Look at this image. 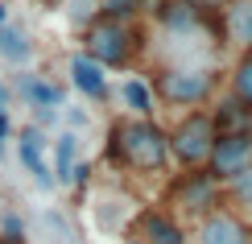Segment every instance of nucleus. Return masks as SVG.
I'll return each mask as SVG.
<instances>
[{"label": "nucleus", "mask_w": 252, "mask_h": 244, "mask_svg": "<svg viewBox=\"0 0 252 244\" xmlns=\"http://www.w3.org/2000/svg\"><path fill=\"white\" fill-rule=\"evenodd\" d=\"M112 170H128V174H161L170 166V133L153 120V116H120L108 129L103 145Z\"/></svg>", "instance_id": "nucleus-1"}, {"label": "nucleus", "mask_w": 252, "mask_h": 244, "mask_svg": "<svg viewBox=\"0 0 252 244\" xmlns=\"http://www.w3.org/2000/svg\"><path fill=\"white\" fill-rule=\"evenodd\" d=\"M153 95L170 108H203V104L215 100L219 91V70L215 67H190V62H174V67H161L153 75Z\"/></svg>", "instance_id": "nucleus-2"}, {"label": "nucleus", "mask_w": 252, "mask_h": 244, "mask_svg": "<svg viewBox=\"0 0 252 244\" xmlns=\"http://www.w3.org/2000/svg\"><path fill=\"white\" fill-rule=\"evenodd\" d=\"M141 50H145V41H141V34H136V25H128V21L95 17L91 25H83V54L95 58L103 70L132 67Z\"/></svg>", "instance_id": "nucleus-3"}, {"label": "nucleus", "mask_w": 252, "mask_h": 244, "mask_svg": "<svg viewBox=\"0 0 252 244\" xmlns=\"http://www.w3.org/2000/svg\"><path fill=\"white\" fill-rule=\"evenodd\" d=\"M165 207H170V215L203 219L207 211L223 207V182H219L207 166L182 170V174H174V182L165 186Z\"/></svg>", "instance_id": "nucleus-4"}, {"label": "nucleus", "mask_w": 252, "mask_h": 244, "mask_svg": "<svg viewBox=\"0 0 252 244\" xmlns=\"http://www.w3.org/2000/svg\"><path fill=\"white\" fill-rule=\"evenodd\" d=\"M165 133H170V162H178V170H194V166H207V153H211L219 129H215L211 112H194L190 108Z\"/></svg>", "instance_id": "nucleus-5"}, {"label": "nucleus", "mask_w": 252, "mask_h": 244, "mask_svg": "<svg viewBox=\"0 0 252 244\" xmlns=\"http://www.w3.org/2000/svg\"><path fill=\"white\" fill-rule=\"evenodd\" d=\"M145 8H153L157 25L165 29L174 41H194L207 29H219V21H211L207 8H198L194 0H149Z\"/></svg>", "instance_id": "nucleus-6"}, {"label": "nucleus", "mask_w": 252, "mask_h": 244, "mask_svg": "<svg viewBox=\"0 0 252 244\" xmlns=\"http://www.w3.org/2000/svg\"><path fill=\"white\" fill-rule=\"evenodd\" d=\"M244 166H252V137L248 133H215V145L207 153V170L223 182Z\"/></svg>", "instance_id": "nucleus-7"}, {"label": "nucleus", "mask_w": 252, "mask_h": 244, "mask_svg": "<svg viewBox=\"0 0 252 244\" xmlns=\"http://www.w3.org/2000/svg\"><path fill=\"white\" fill-rule=\"evenodd\" d=\"M17 162L33 174V182L41 186V190H54V174H50V162H46V133L37 129V124H21L17 129Z\"/></svg>", "instance_id": "nucleus-8"}, {"label": "nucleus", "mask_w": 252, "mask_h": 244, "mask_svg": "<svg viewBox=\"0 0 252 244\" xmlns=\"http://www.w3.org/2000/svg\"><path fill=\"white\" fill-rule=\"evenodd\" d=\"M13 95H21V104H29V108H66V87L29 67H21V75L13 79Z\"/></svg>", "instance_id": "nucleus-9"}, {"label": "nucleus", "mask_w": 252, "mask_h": 244, "mask_svg": "<svg viewBox=\"0 0 252 244\" xmlns=\"http://www.w3.org/2000/svg\"><path fill=\"white\" fill-rule=\"evenodd\" d=\"M194 244H248V224L227 207H215L198 219Z\"/></svg>", "instance_id": "nucleus-10"}, {"label": "nucleus", "mask_w": 252, "mask_h": 244, "mask_svg": "<svg viewBox=\"0 0 252 244\" xmlns=\"http://www.w3.org/2000/svg\"><path fill=\"white\" fill-rule=\"evenodd\" d=\"M132 236L145 240V244H190L186 240V228L178 224V215H170L161 207H145L132 224Z\"/></svg>", "instance_id": "nucleus-11"}, {"label": "nucleus", "mask_w": 252, "mask_h": 244, "mask_svg": "<svg viewBox=\"0 0 252 244\" xmlns=\"http://www.w3.org/2000/svg\"><path fill=\"white\" fill-rule=\"evenodd\" d=\"M66 75H70V87H75L79 95H87V100H95V104H103V100L112 95V87H108V70H103L95 58H87L83 50H79V54H70Z\"/></svg>", "instance_id": "nucleus-12"}, {"label": "nucleus", "mask_w": 252, "mask_h": 244, "mask_svg": "<svg viewBox=\"0 0 252 244\" xmlns=\"http://www.w3.org/2000/svg\"><path fill=\"white\" fill-rule=\"evenodd\" d=\"M223 34H227V41L232 46H240V50H248L252 46V0H227L223 4Z\"/></svg>", "instance_id": "nucleus-13"}, {"label": "nucleus", "mask_w": 252, "mask_h": 244, "mask_svg": "<svg viewBox=\"0 0 252 244\" xmlns=\"http://www.w3.org/2000/svg\"><path fill=\"white\" fill-rule=\"evenodd\" d=\"M211 120L219 133H248L252 137V108L248 104H240L236 95H223V100L211 108Z\"/></svg>", "instance_id": "nucleus-14"}, {"label": "nucleus", "mask_w": 252, "mask_h": 244, "mask_svg": "<svg viewBox=\"0 0 252 244\" xmlns=\"http://www.w3.org/2000/svg\"><path fill=\"white\" fill-rule=\"evenodd\" d=\"M0 58L17 70L33 62V41H29V34L21 25H0Z\"/></svg>", "instance_id": "nucleus-15"}, {"label": "nucleus", "mask_w": 252, "mask_h": 244, "mask_svg": "<svg viewBox=\"0 0 252 244\" xmlns=\"http://www.w3.org/2000/svg\"><path fill=\"white\" fill-rule=\"evenodd\" d=\"M79 162V133H58L54 137V166H50V174H54V186H70V170Z\"/></svg>", "instance_id": "nucleus-16"}, {"label": "nucleus", "mask_w": 252, "mask_h": 244, "mask_svg": "<svg viewBox=\"0 0 252 244\" xmlns=\"http://www.w3.org/2000/svg\"><path fill=\"white\" fill-rule=\"evenodd\" d=\"M120 104L132 116H153L157 112V95H153V87L145 79H124L120 83Z\"/></svg>", "instance_id": "nucleus-17"}, {"label": "nucleus", "mask_w": 252, "mask_h": 244, "mask_svg": "<svg viewBox=\"0 0 252 244\" xmlns=\"http://www.w3.org/2000/svg\"><path fill=\"white\" fill-rule=\"evenodd\" d=\"M223 199H232V203H240L244 211H252V166L236 170L232 178H223Z\"/></svg>", "instance_id": "nucleus-18"}, {"label": "nucleus", "mask_w": 252, "mask_h": 244, "mask_svg": "<svg viewBox=\"0 0 252 244\" xmlns=\"http://www.w3.org/2000/svg\"><path fill=\"white\" fill-rule=\"evenodd\" d=\"M232 95L252 108V50H244L236 58V67H232Z\"/></svg>", "instance_id": "nucleus-19"}, {"label": "nucleus", "mask_w": 252, "mask_h": 244, "mask_svg": "<svg viewBox=\"0 0 252 244\" xmlns=\"http://www.w3.org/2000/svg\"><path fill=\"white\" fill-rule=\"evenodd\" d=\"M99 4V17H108V21H132L145 13V0H95Z\"/></svg>", "instance_id": "nucleus-20"}, {"label": "nucleus", "mask_w": 252, "mask_h": 244, "mask_svg": "<svg viewBox=\"0 0 252 244\" xmlns=\"http://www.w3.org/2000/svg\"><path fill=\"white\" fill-rule=\"evenodd\" d=\"M99 17V4L95 0H70V21L83 29V25H91V21Z\"/></svg>", "instance_id": "nucleus-21"}, {"label": "nucleus", "mask_w": 252, "mask_h": 244, "mask_svg": "<svg viewBox=\"0 0 252 244\" xmlns=\"http://www.w3.org/2000/svg\"><path fill=\"white\" fill-rule=\"evenodd\" d=\"M91 174H95L91 162H75V170H70V186H75V190H87V186H91Z\"/></svg>", "instance_id": "nucleus-22"}, {"label": "nucleus", "mask_w": 252, "mask_h": 244, "mask_svg": "<svg viewBox=\"0 0 252 244\" xmlns=\"http://www.w3.org/2000/svg\"><path fill=\"white\" fill-rule=\"evenodd\" d=\"M62 120V108H33V124L37 129H54Z\"/></svg>", "instance_id": "nucleus-23"}, {"label": "nucleus", "mask_w": 252, "mask_h": 244, "mask_svg": "<svg viewBox=\"0 0 252 244\" xmlns=\"http://www.w3.org/2000/svg\"><path fill=\"white\" fill-rule=\"evenodd\" d=\"M62 116H66V124H70V129H87V124H91V116L87 112H83V108H62Z\"/></svg>", "instance_id": "nucleus-24"}, {"label": "nucleus", "mask_w": 252, "mask_h": 244, "mask_svg": "<svg viewBox=\"0 0 252 244\" xmlns=\"http://www.w3.org/2000/svg\"><path fill=\"white\" fill-rule=\"evenodd\" d=\"M8 141H13V120H8V108H0V157H4Z\"/></svg>", "instance_id": "nucleus-25"}, {"label": "nucleus", "mask_w": 252, "mask_h": 244, "mask_svg": "<svg viewBox=\"0 0 252 244\" xmlns=\"http://www.w3.org/2000/svg\"><path fill=\"white\" fill-rule=\"evenodd\" d=\"M8 104H13V87H8V83L0 79V108H8Z\"/></svg>", "instance_id": "nucleus-26"}, {"label": "nucleus", "mask_w": 252, "mask_h": 244, "mask_svg": "<svg viewBox=\"0 0 252 244\" xmlns=\"http://www.w3.org/2000/svg\"><path fill=\"white\" fill-rule=\"evenodd\" d=\"M194 4H198V8H207V13H219V8H223L227 0H194Z\"/></svg>", "instance_id": "nucleus-27"}, {"label": "nucleus", "mask_w": 252, "mask_h": 244, "mask_svg": "<svg viewBox=\"0 0 252 244\" xmlns=\"http://www.w3.org/2000/svg\"><path fill=\"white\" fill-rule=\"evenodd\" d=\"M0 25H8V4L0 0Z\"/></svg>", "instance_id": "nucleus-28"}, {"label": "nucleus", "mask_w": 252, "mask_h": 244, "mask_svg": "<svg viewBox=\"0 0 252 244\" xmlns=\"http://www.w3.org/2000/svg\"><path fill=\"white\" fill-rule=\"evenodd\" d=\"M124 244H145V240H136V236H128V240H124Z\"/></svg>", "instance_id": "nucleus-29"}, {"label": "nucleus", "mask_w": 252, "mask_h": 244, "mask_svg": "<svg viewBox=\"0 0 252 244\" xmlns=\"http://www.w3.org/2000/svg\"><path fill=\"white\" fill-rule=\"evenodd\" d=\"M248 244H252V228H248Z\"/></svg>", "instance_id": "nucleus-30"}, {"label": "nucleus", "mask_w": 252, "mask_h": 244, "mask_svg": "<svg viewBox=\"0 0 252 244\" xmlns=\"http://www.w3.org/2000/svg\"><path fill=\"white\" fill-rule=\"evenodd\" d=\"M248 50H252V46H248Z\"/></svg>", "instance_id": "nucleus-31"}]
</instances>
